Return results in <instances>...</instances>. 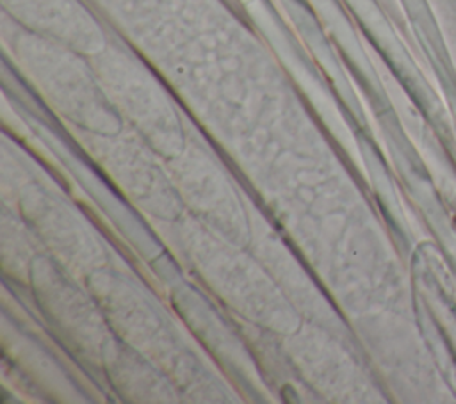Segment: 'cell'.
Instances as JSON below:
<instances>
[{"label": "cell", "instance_id": "cell-1", "mask_svg": "<svg viewBox=\"0 0 456 404\" xmlns=\"http://www.w3.org/2000/svg\"><path fill=\"white\" fill-rule=\"evenodd\" d=\"M5 5H11L12 11L20 12L21 18L37 21L43 25H61L73 27L87 43V46L96 44L98 37L94 28L87 20L86 12L75 0H4ZM68 30V28H64Z\"/></svg>", "mask_w": 456, "mask_h": 404}]
</instances>
